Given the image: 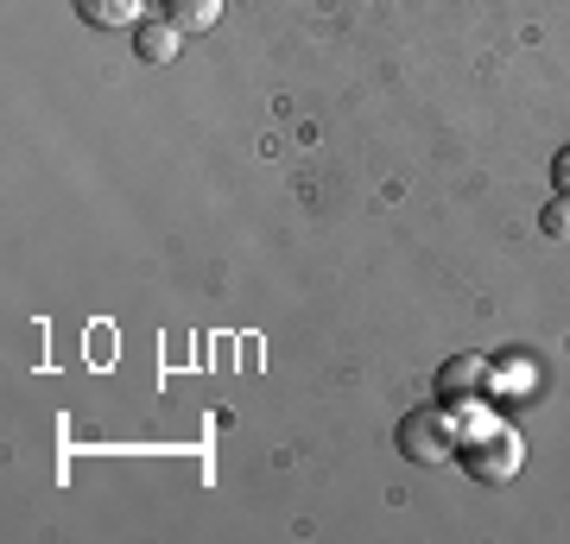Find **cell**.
Wrapping results in <instances>:
<instances>
[{
    "instance_id": "6da1fadb",
    "label": "cell",
    "mask_w": 570,
    "mask_h": 544,
    "mask_svg": "<svg viewBox=\"0 0 570 544\" xmlns=\"http://www.w3.org/2000/svg\"><path fill=\"white\" fill-rule=\"evenodd\" d=\"M400 449H406L412 463H450L456 456L450 418L444 412H412V418H400Z\"/></svg>"
},
{
    "instance_id": "7a4b0ae2",
    "label": "cell",
    "mask_w": 570,
    "mask_h": 544,
    "mask_svg": "<svg viewBox=\"0 0 570 544\" xmlns=\"http://www.w3.org/2000/svg\"><path fill=\"white\" fill-rule=\"evenodd\" d=\"M463 463L475 468L482 482H508L513 468L527 463V444H520L513 431H501V424H489V431H482V444H469V456H463Z\"/></svg>"
},
{
    "instance_id": "3957f363",
    "label": "cell",
    "mask_w": 570,
    "mask_h": 544,
    "mask_svg": "<svg viewBox=\"0 0 570 544\" xmlns=\"http://www.w3.org/2000/svg\"><path fill=\"white\" fill-rule=\"evenodd\" d=\"M475 386H482V362H475V355H456V362L438 367V399L444 405H456L463 393H475Z\"/></svg>"
},
{
    "instance_id": "8992f818",
    "label": "cell",
    "mask_w": 570,
    "mask_h": 544,
    "mask_svg": "<svg viewBox=\"0 0 570 544\" xmlns=\"http://www.w3.org/2000/svg\"><path fill=\"white\" fill-rule=\"evenodd\" d=\"M178 39H184V32H178L171 20L140 26V58H146V63H171V58H178Z\"/></svg>"
},
{
    "instance_id": "52a82bcc",
    "label": "cell",
    "mask_w": 570,
    "mask_h": 544,
    "mask_svg": "<svg viewBox=\"0 0 570 544\" xmlns=\"http://www.w3.org/2000/svg\"><path fill=\"white\" fill-rule=\"evenodd\" d=\"M539 228H546L551 241H570V197L546 202V216H539Z\"/></svg>"
},
{
    "instance_id": "ba28073f",
    "label": "cell",
    "mask_w": 570,
    "mask_h": 544,
    "mask_svg": "<svg viewBox=\"0 0 570 544\" xmlns=\"http://www.w3.org/2000/svg\"><path fill=\"white\" fill-rule=\"evenodd\" d=\"M551 184H558V197H570V146L551 159Z\"/></svg>"
},
{
    "instance_id": "277c9868",
    "label": "cell",
    "mask_w": 570,
    "mask_h": 544,
    "mask_svg": "<svg viewBox=\"0 0 570 544\" xmlns=\"http://www.w3.org/2000/svg\"><path fill=\"white\" fill-rule=\"evenodd\" d=\"M82 26H96V32H115V26H134L140 20V0H77Z\"/></svg>"
},
{
    "instance_id": "5b68a950",
    "label": "cell",
    "mask_w": 570,
    "mask_h": 544,
    "mask_svg": "<svg viewBox=\"0 0 570 544\" xmlns=\"http://www.w3.org/2000/svg\"><path fill=\"white\" fill-rule=\"evenodd\" d=\"M165 20L178 26V32H209V26L223 20V0H165Z\"/></svg>"
}]
</instances>
